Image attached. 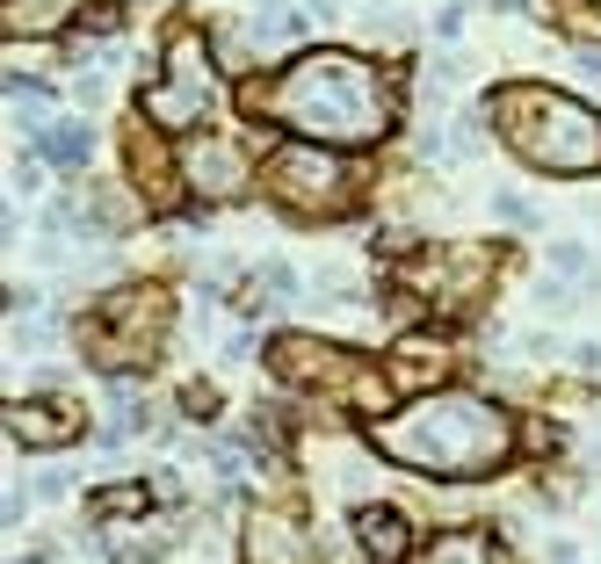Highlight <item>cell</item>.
Returning <instances> with one entry per match:
<instances>
[{"label": "cell", "instance_id": "obj_18", "mask_svg": "<svg viewBox=\"0 0 601 564\" xmlns=\"http://www.w3.org/2000/svg\"><path fill=\"white\" fill-rule=\"evenodd\" d=\"M95 513H102V521H109V513H145V493H138V485H117V493L95 499Z\"/></svg>", "mask_w": 601, "mask_h": 564}, {"label": "cell", "instance_id": "obj_15", "mask_svg": "<svg viewBox=\"0 0 601 564\" xmlns=\"http://www.w3.org/2000/svg\"><path fill=\"white\" fill-rule=\"evenodd\" d=\"M550 15H558V30L572 36H601V0H544Z\"/></svg>", "mask_w": 601, "mask_h": 564}, {"label": "cell", "instance_id": "obj_1", "mask_svg": "<svg viewBox=\"0 0 601 564\" xmlns=\"http://www.w3.org/2000/svg\"><path fill=\"white\" fill-rule=\"evenodd\" d=\"M240 102H247V117H269L283 131L312 137V145H378L398 117L392 73L362 52H341V44L291 58L275 80L247 87Z\"/></svg>", "mask_w": 601, "mask_h": 564}, {"label": "cell", "instance_id": "obj_11", "mask_svg": "<svg viewBox=\"0 0 601 564\" xmlns=\"http://www.w3.org/2000/svg\"><path fill=\"white\" fill-rule=\"evenodd\" d=\"M36 145H44V159H52V167H80L87 153H95V123H80V117H58V123H44V131H36Z\"/></svg>", "mask_w": 601, "mask_h": 564}, {"label": "cell", "instance_id": "obj_21", "mask_svg": "<svg viewBox=\"0 0 601 564\" xmlns=\"http://www.w3.org/2000/svg\"><path fill=\"white\" fill-rule=\"evenodd\" d=\"M457 153H479V109H465V117H457Z\"/></svg>", "mask_w": 601, "mask_h": 564}, {"label": "cell", "instance_id": "obj_7", "mask_svg": "<svg viewBox=\"0 0 601 564\" xmlns=\"http://www.w3.org/2000/svg\"><path fill=\"white\" fill-rule=\"evenodd\" d=\"M269 369L291 384V391H341V398H356V384H362V362L348 355V347H334V341H312V333H283V341L269 347Z\"/></svg>", "mask_w": 601, "mask_h": 564}, {"label": "cell", "instance_id": "obj_8", "mask_svg": "<svg viewBox=\"0 0 601 564\" xmlns=\"http://www.w3.org/2000/svg\"><path fill=\"white\" fill-rule=\"evenodd\" d=\"M240 557L247 564H319V550H312V529L291 507H254L240 529Z\"/></svg>", "mask_w": 601, "mask_h": 564}, {"label": "cell", "instance_id": "obj_16", "mask_svg": "<svg viewBox=\"0 0 601 564\" xmlns=\"http://www.w3.org/2000/svg\"><path fill=\"white\" fill-rule=\"evenodd\" d=\"M87 224H109V232H123V224H138V210L117 196V181L95 188V203H87Z\"/></svg>", "mask_w": 601, "mask_h": 564}, {"label": "cell", "instance_id": "obj_10", "mask_svg": "<svg viewBox=\"0 0 601 564\" xmlns=\"http://www.w3.org/2000/svg\"><path fill=\"white\" fill-rule=\"evenodd\" d=\"M406 513H392V507H362L356 513V550L370 564H406Z\"/></svg>", "mask_w": 601, "mask_h": 564}, {"label": "cell", "instance_id": "obj_12", "mask_svg": "<svg viewBox=\"0 0 601 564\" xmlns=\"http://www.w3.org/2000/svg\"><path fill=\"white\" fill-rule=\"evenodd\" d=\"M80 15V0H8V36H52Z\"/></svg>", "mask_w": 601, "mask_h": 564}, {"label": "cell", "instance_id": "obj_13", "mask_svg": "<svg viewBox=\"0 0 601 564\" xmlns=\"http://www.w3.org/2000/svg\"><path fill=\"white\" fill-rule=\"evenodd\" d=\"M413 564H493V550H485V535L457 529V535H435V543L420 550Z\"/></svg>", "mask_w": 601, "mask_h": 564}, {"label": "cell", "instance_id": "obj_19", "mask_svg": "<svg viewBox=\"0 0 601 564\" xmlns=\"http://www.w3.org/2000/svg\"><path fill=\"white\" fill-rule=\"evenodd\" d=\"M465 15H471L465 0H449L442 15H435V36H442V44H457V36H465Z\"/></svg>", "mask_w": 601, "mask_h": 564}, {"label": "cell", "instance_id": "obj_4", "mask_svg": "<svg viewBox=\"0 0 601 564\" xmlns=\"http://www.w3.org/2000/svg\"><path fill=\"white\" fill-rule=\"evenodd\" d=\"M261 181H269L275 210H291V218H312V224L348 218V210H356V196H362L356 167H348V159H334L327 145H312V137H297V145L269 153Z\"/></svg>", "mask_w": 601, "mask_h": 564}, {"label": "cell", "instance_id": "obj_2", "mask_svg": "<svg viewBox=\"0 0 601 564\" xmlns=\"http://www.w3.org/2000/svg\"><path fill=\"white\" fill-rule=\"evenodd\" d=\"M370 449L384 463H398V471L471 485L515 456V420L485 391H428V398H413V406H398L392 420H378Z\"/></svg>", "mask_w": 601, "mask_h": 564}, {"label": "cell", "instance_id": "obj_24", "mask_svg": "<svg viewBox=\"0 0 601 564\" xmlns=\"http://www.w3.org/2000/svg\"><path fill=\"white\" fill-rule=\"evenodd\" d=\"M319 8H341V0H319Z\"/></svg>", "mask_w": 601, "mask_h": 564}, {"label": "cell", "instance_id": "obj_22", "mask_svg": "<svg viewBox=\"0 0 601 564\" xmlns=\"http://www.w3.org/2000/svg\"><path fill=\"white\" fill-rule=\"evenodd\" d=\"M117 564H160V543H123Z\"/></svg>", "mask_w": 601, "mask_h": 564}, {"label": "cell", "instance_id": "obj_17", "mask_svg": "<svg viewBox=\"0 0 601 564\" xmlns=\"http://www.w3.org/2000/svg\"><path fill=\"white\" fill-rule=\"evenodd\" d=\"M544 261H550V275H558V283H580V275H587V246L580 240H558Z\"/></svg>", "mask_w": 601, "mask_h": 564}, {"label": "cell", "instance_id": "obj_3", "mask_svg": "<svg viewBox=\"0 0 601 564\" xmlns=\"http://www.w3.org/2000/svg\"><path fill=\"white\" fill-rule=\"evenodd\" d=\"M485 109L500 117L515 159H529L536 174H558V181H580L601 174V109H587L566 87H536V80H507L485 95Z\"/></svg>", "mask_w": 601, "mask_h": 564}, {"label": "cell", "instance_id": "obj_23", "mask_svg": "<svg viewBox=\"0 0 601 564\" xmlns=\"http://www.w3.org/2000/svg\"><path fill=\"white\" fill-rule=\"evenodd\" d=\"M500 218H507V224H529V203H522L515 188H507V196H500Z\"/></svg>", "mask_w": 601, "mask_h": 564}, {"label": "cell", "instance_id": "obj_9", "mask_svg": "<svg viewBox=\"0 0 601 564\" xmlns=\"http://www.w3.org/2000/svg\"><path fill=\"white\" fill-rule=\"evenodd\" d=\"M8 434L22 449H66L80 442V412L58 406V398H22V406H8Z\"/></svg>", "mask_w": 601, "mask_h": 564}, {"label": "cell", "instance_id": "obj_14", "mask_svg": "<svg viewBox=\"0 0 601 564\" xmlns=\"http://www.w3.org/2000/svg\"><path fill=\"white\" fill-rule=\"evenodd\" d=\"M449 369V355H442V347H420V341H398V355H392V376H398V384H420V376H428V384H435V376H442Z\"/></svg>", "mask_w": 601, "mask_h": 564}, {"label": "cell", "instance_id": "obj_6", "mask_svg": "<svg viewBox=\"0 0 601 564\" xmlns=\"http://www.w3.org/2000/svg\"><path fill=\"white\" fill-rule=\"evenodd\" d=\"M174 167H182V188H196L210 203H232V196L254 188V153H247L240 131H196Z\"/></svg>", "mask_w": 601, "mask_h": 564}, {"label": "cell", "instance_id": "obj_5", "mask_svg": "<svg viewBox=\"0 0 601 564\" xmlns=\"http://www.w3.org/2000/svg\"><path fill=\"white\" fill-rule=\"evenodd\" d=\"M160 341H167V290H117V297H102L95 305V319L80 325V347H87V362L102 376H131V369H145V362L160 355Z\"/></svg>", "mask_w": 601, "mask_h": 564}, {"label": "cell", "instance_id": "obj_20", "mask_svg": "<svg viewBox=\"0 0 601 564\" xmlns=\"http://www.w3.org/2000/svg\"><path fill=\"white\" fill-rule=\"evenodd\" d=\"M210 406H218V391H210V384H189V391H182V412H196V420H204Z\"/></svg>", "mask_w": 601, "mask_h": 564}]
</instances>
